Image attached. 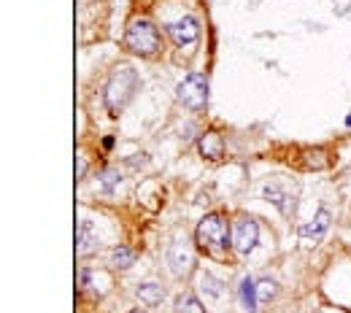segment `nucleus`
Masks as SVG:
<instances>
[{
  "mask_svg": "<svg viewBox=\"0 0 351 313\" xmlns=\"http://www.w3.org/2000/svg\"><path fill=\"white\" fill-rule=\"evenodd\" d=\"M197 243L203 246L205 251H222V249H227V222L219 216V214H208L203 219L200 224H197Z\"/></svg>",
  "mask_w": 351,
  "mask_h": 313,
  "instance_id": "7ed1b4c3",
  "label": "nucleus"
},
{
  "mask_svg": "<svg viewBox=\"0 0 351 313\" xmlns=\"http://www.w3.org/2000/svg\"><path fill=\"white\" fill-rule=\"evenodd\" d=\"M124 43L135 54H154L160 49V35H157V27L149 19H132L127 35H124Z\"/></svg>",
  "mask_w": 351,
  "mask_h": 313,
  "instance_id": "f03ea898",
  "label": "nucleus"
},
{
  "mask_svg": "<svg viewBox=\"0 0 351 313\" xmlns=\"http://www.w3.org/2000/svg\"><path fill=\"white\" fill-rule=\"evenodd\" d=\"M132 262H135V251L127 249V246H116L114 254H111V265L119 268V270H124V268H130Z\"/></svg>",
  "mask_w": 351,
  "mask_h": 313,
  "instance_id": "4468645a",
  "label": "nucleus"
},
{
  "mask_svg": "<svg viewBox=\"0 0 351 313\" xmlns=\"http://www.w3.org/2000/svg\"><path fill=\"white\" fill-rule=\"evenodd\" d=\"M176 97L181 100L187 108L200 111L205 103H208V81H205L203 73H189L176 89Z\"/></svg>",
  "mask_w": 351,
  "mask_h": 313,
  "instance_id": "20e7f679",
  "label": "nucleus"
},
{
  "mask_svg": "<svg viewBox=\"0 0 351 313\" xmlns=\"http://www.w3.org/2000/svg\"><path fill=\"white\" fill-rule=\"evenodd\" d=\"M168 265L170 270L176 273V276H187V273L192 270V265H195V257H192V249L187 243H173L168 251Z\"/></svg>",
  "mask_w": 351,
  "mask_h": 313,
  "instance_id": "0eeeda50",
  "label": "nucleus"
},
{
  "mask_svg": "<svg viewBox=\"0 0 351 313\" xmlns=\"http://www.w3.org/2000/svg\"><path fill=\"white\" fill-rule=\"evenodd\" d=\"M273 295H276V284L270 281V278H262V281L257 284V297H260V303H268Z\"/></svg>",
  "mask_w": 351,
  "mask_h": 313,
  "instance_id": "f3484780",
  "label": "nucleus"
},
{
  "mask_svg": "<svg viewBox=\"0 0 351 313\" xmlns=\"http://www.w3.org/2000/svg\"><path fill=\"white\" fill-rule=\"evenodd\" d=\"M135 86H138V73L132 68H119L114 76H111L108 86H105V105H108L114 114L122 111L124 105H127V100L132 97Z\"/></svg>",
  "mask_w": 351,
  "mask_h": 313,
  "instance_id": "f257e3e1",
  "label": "nucleus"
},
{
  "mask_svg": "<svg viewBox=\"0 0 351 313\" xmlns=\"http://www.w3.org/2000/svg\"><path fill=\"white\" fill-rule=\"evenodd\" d=\"M330 227V211H319L311 222L306 224V227H300V238H303V243H308V246H316L322 241V235L327 232Z\"/></svg>",
  "mask_w": 351,
  "mask_h": 313,
  "instance_id": "6e6552de",
  "label": "nucleus"
},
{
  "mask_svg": "<svg viewBox=\"0 0 351 313\" xmlns=\"http://www.w3.org/2000/svg\"><path fill=\"white\" fill-rule=\"evenodd\" d=\"M135 295H138V300H141L143 305H157V303H162L165 289H162L160 284H141Z\"/></svg>",
  "mask_w": 351,
  "mask_h": 313,
  "instance_id": "f8f14e48",
  "label": "nucleus"
},
{
  "mask_svg": "<svg viewBox=\"0 0 351 313\" xmlns=\"http://www.w3.org/2000/svg\"><path fill=\"white\" fill-rule=\"evenodd\" d=\"M130 313H141V311H138V308H135V311H130Z\"/></svg>",
  "mask_w": 351,
  "mask_h": 313,
  "instance_id": "a211bd4d",
  "label": "nucleus"
},
{
  "mask_svg": "<svg viewBox=\"0 0 351 313\" xmlns=\"http://www.w3.org/2000/svg\"><path fill=\"white\" fill-rule=\"evenodd\" d=\"M200 289L208 292L211 297H219L222 295V281H219V278H214L211 273H203V276H200Z\"/></svg>",
  "mask_w": 351,
  "mask_h": 313,
  "instance_id": "2eb2a0df",
  "label": "nucleus"
},
{
  "mask_svg": "<svg viewBox=\"0 0 351 313\" xmlns=\"http://www.w3.org/2000/svg\"><path fill=\"white\" fill-rule=\"evenodd\" d=\"M100 178H103V181H100V189H103V192H111V189H114V186H116L119 181H122L119 170H114V168L103 170V173H100Z\"/></svg>",
  "mask_w": 351,
  "mask_h": 313,
  "instance_id": "dca6fc26",
  "label": "nucleus"
},
{
  "mask_svg": "<svg viewBox=\"0 0 351 313\" xmlns=\"http://www.w3.org/2000/svg\"><path fill=\"white\" fill-rule=\"evenodd\" d=\"M176 313H205L200 300L195 295H178L176 297Z\"/></svg>",
  "mask_w": 351,
  "mask_h": 313,
  "instance_id": "ddd939ff",
  "label": "nucleus"
},
{
  "mask_svg": "<svg viewBox=\"0 0 351 313\" xmlns=\"http://www.w3.org/2000/svg\"><path fill=\"white\" fill-rule=\"evenodd\" d=\"M97 249V232L92 227V222H81L76 230V254L78 257H87Z\"/></svg>",
  "mask_w": 351,
  "mask_h": 313,
  "instance_id": "1a4fd4ad",
  "label": "nucleus"
},
{
  "mask_svg": "<svg viewBox=\"0 0 351 313\" xmlns=\"http://www.w3.org/2000/svg\"><path fill=\"white\" fill-rule=\"evenodd\" d=\"M257 238H260V227H257L254 219H249V216L235 219V224H233V249L238 251V254H243V257L251 254L254 246H257Z\"/></svg>",
  "mask_w": 351,
  "mask_h": 313,
  "instance_id": "39448f33",
  "label": "nucleus"
},
{
  "mask_svg": "<svg viewBox=\"0 0 351 313\" xmlns=\"http://www.w3.org/2000/svg\"><path fill=\"white\" fill-rule=\"evenodd\" d=\"M200 154L208 159H222L224 157V141L219 132H205L200 138Z\"/></svg>",
  "mask_w": 351,
  "mask_h": 313,
  "instance_id": "9d476101",
  "label": "nucleus"
},
{
  "mask_svg": "<svg viewBox=\"0 0 351 313\" xmlns=\"http://www.w3.org/2000/svg\"><path fill=\"white\" fill-rule=\"evenodd\" d=\"M238 295H241V303L246 313H257V303H260V297H257V284L251 281V278H241V286H238Z\"/></svg>",
  "mask_w": 351,
  "mask_h": 313,
  "instance_id": "9b49d317",
  "label": "nucleus"
},
{
  "mask_svg": "<svg viewBox=\"0 0 351 313\" xmlns=\"http://www.w3.org/2000/svg\"><path fill=\"white\" fill-rule=\"evenodd\" d=\"M168 32H170V38H173L178 46H189V43L197 41L200 27H197V19L195 16H184V19H178V22L168 24Z\"/></svg>",
  "mask_w": 351,
  "mask_h": 313,
  "instance_id": "423d86ee",
  "label": "nucleus"
}]
</instances>
